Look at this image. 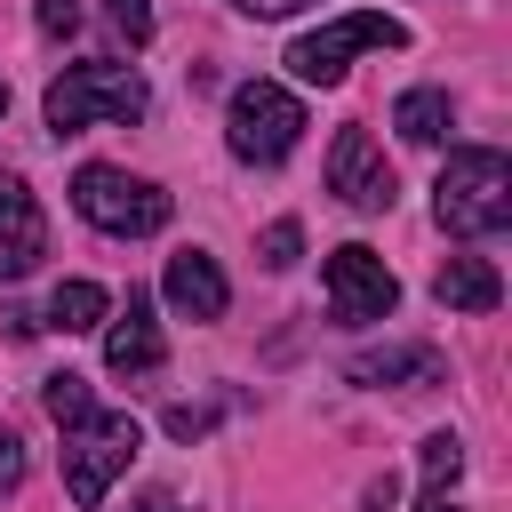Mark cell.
I'll list each match as a JSON object with an SVG mask.
<instances>
[{
    "mask_svg": "<svg viewBox=\"0 0 512 512\" xmlns=\"http://www.w3.org/2000/svg\"><path fill=\"white\" fill-rule=\"evenodd\" d=\"M432 216H440V232H456V240L504 232V224H512V160H504L496 144L448 152V168H440V184H432Z\"/></svg>",
    "mask_w": 512,
    "mask_h": 512,
    "instance_id": "6da1fadb",
    "label": "cell"
},
{
    "mask_svg": "<svg viewBox=\"0 0 512 512\" xmlns=\"http://www.w3.org/2000/svg\"><path fill=\"white\" fill-rule=\"evenodd\" d=\"M144 104H152V88H144L136 64H64L48 80V104L40 112H48L56 136H80L96 120H144Z\"/></svg>",
    "mask_w": 512,
    "mask_h": 512,
    "instance_id": "7a4b0ae2",
    "label": "cell"
},
{
    "mask_svg": "<svg viewBox=\"0 0 512 512\" xmlns=\"http://www.w3.org/2000/svg\"><path fill=\"white\" fill-rule=\"evenodd\" d=\"M136 448H144V424L128 408H96L88 424H72L64 432V488H72V504H104L112 480L136 464Z\"/></svg>",
    "mask_w": 512,
    "mask_h": 512,
    "instance_id": "3957f363",
    "label": "cell"
},
{
    "mask_svg": "<svg viewBox=\"0 0 512 512\" xmlns=\"http://www.w3.org/2000/svg\"><path fill=\"white\" fill-rule=\"evenodd\" d=\"M72 208H80L96 232H112V240H144V232L168 224V192H160L152 176L104 168V160H88V168L72 176Z\"/></svg>",
    "mask_w": 512,
    "mask_h": 512,
    "instance_id": "277c9868",
    "label": "cell"
},
{
    "mask_svg": "<svg viewBox=\"0 0 512 512\" xmlns=\"http://www.w3.org/2000/svg\"><path fill=\"white\" fill-rule=\"evenodd\" d=\"M304 136V104L280 88V80H240L232 88V112H224V144L248 160V168H272L288 160Z\"/></svg>",
    "mask_w": 512,
    "mask_h": 512,
    "instance_id": "5b68a950",
    "label": "cell"
},
{
    "mask_svg": "<svg viewBox=\"0 0 512 512\" xmlns=\"http://www.w3.org/2000/svg\"><path fill=\"white\" fill-rule=\"evenodd\" d=\"M360 48H408V24L384 16V8H352V16H336V24H320V32H304V40L288 48V72L312 80V88H336Z\"/></svg>",
    "mask_w": 512,
    "mask_h": 512,
    "instance_id": "8992f818",
    "label": "cell"
},
{
    "mask_svg": "<svg viewBox=\"0 0 512 512\" xmlns=\"http://www.w3.org/2000/svg\"><path fill=\"white\" fill-rule=\"evenodd\" d=\"M320 288H328V312H336L344 328L392 320V304H400V280H392V264H384L376 248H360V240H344V248L320 264Z\"/></svg>",
    "mask_w": 512,
    "mask_h": 512,
    "instance_id": "52a82bcc",
    "label": "cell"
},
{
    "mask_svg": "<svg viewBox=\"0 0 512 512\" xmlns=\"http://www.w3.org/2000/svg\"><path fill=\"white\" fill-rule=\"evenodd\" d=\"M328 192H336L344 208H360V216H384V208L400 200L392 160H384V144H376L368 128H336V144H328Z\"/></svg>",
    "mask_w": 512,
    "mask_h": 512,
    "instance_id": "ba28073f",
    "label": "cell"
},
{
    "mask_svg": "<svg viewBox=\"0 0 512 512\" xmlns=\"http://www.w3.org/2000/svg\"><path fill=\"white\" fill-rule=\"evenodd\" d=\"M48 256V216L24 176H0V280H24Z\"/></svg>",
    "mask_w": 512,
    "mask_h": 512,
    "instance_id": "9c48e42d",
    "label": "cell"
},
{
    "mask_svg": "<svg viewBox=\"0 0 512 512\" xmlns=\"http://www.w3.org/2000/svg\"><path fill=\"white\" fill-rule=\"evenodd\" d=\"M160 320H152V296L144 288H128V304H120V320L104 328V368L112 376H152L160 368Z\"/></svg>",
    "mask_w": 512,
    "mask_h": 512,
    "instance_id": "30bf717a",
    "label": "cell"
},
{
    "mask_svg": "<svg viewBox=\"0 0 512 512\" xmlns=\"http://www.w3.org/2000/svg\"><path fill=\"white\" fill-rule=\"evenodd\" d=\"M160 288H168V304H176L184 320H224V304H232V288H224V272H216L208 248H176Z\"/></svg>",
    "mask_w": 512,
    "mask_h": 512,
    "instance_id": "8fae6325",
    "label": "cell"
},
{
    "mask_svg": "<svg viewBox=\"0 0 512 512\" xmlns=\"http://www.w3.org/2000/svg\"><path fill=\"white\" fill-rule=\"evenodd\" d=\"M432 296H440L448 312H496V304H504V280H496L488 256H448V264L432 272Z\"/></svg>",
    "mask_w": 512,
    "mask_h": 512,
    "instance_id": "7c38bea8",
    "label": "cell"
},
{
    "mask_svg": "<svg viewBox=\"0 0 512 512\" xmlns=\"http://www.w3.org/2000/svg\"><path fill=\"white\" fill-rule=\"evenodd\" d=\"M344 376H352V384H440L448 368H440L432 344H384V352L344 360Z\"/></svg>",
    "mask_w": 512,
    "mask_h": 512,
    "instance_id": "4fadbf2b",
    "label": "cell"
},
{
    "mask_svg": "<svg viewBox=\"0 0 512 512\" xmlns=\"http://www.w3.org/2000/svg\"><path fill=\"white\" fill-rule=\"evenodd\" d=\"M104 312H112V296H104L96 280H56V296H48V312H40V328H64V336H88V328H104Z\"/></svg>",
    "mask_w": 512,
    "mask_h": 512,
    "instance_id": "5bb4252c",
    "label": "cell"
},
{
    "mask_svg": "<svg viewBox=\"0 0 512 512\" xmlns=\"http://www.w3.org/2000/svg\"><path fill=\"white\" fill-rule=\"evenodd\" d=\"M392 128H400L408 144H440V136H448V88H408V96L392 104Z\"/></svg>",
    "mask_w": 512,
    "mask_h": 512,
    "instance_id": "9a60e30c",
    "label": "cell"
},
{
    "mask_svg": "<svg viewBox=\"0 0 512 512\" xmlns=\"http://www.w3.org/2000/svg\"><path fill=\"white\" fill-rule=\"evenodd\" d=\"M416 472H424V496H448L456 472H464V440H456V432H432V440L416 448Z\"/></svg>",
    "mask_w": 512,
    "mask_h": 512,
    "instance_id": "2e32d148",
    "label": "cell"
},
{
    "mask_svg": "<svg viewBox=\"0 0 512 512\" xmlns=\"http://www.w3.org/2000/svg\"><path fill=\"white\" fill-rule=\"evenodd\" d=\"M40 400H48V416H56L64 432L96 416V392H88V376H72V368H64V376H48V392H40Z\"/></svg>",
    "mask_w": 512,
    "mask_h": 512,
    "instance_id": "e0dca14e",
    "label": "cell"
},
{
    "mask_svg": "<svg viewBox=\"0 0 512 512\" xmlns=\"http://www.w3.org/2000/svg\"><path fill=\"white\" fill-rule=\"evenodd\" d=\"M256 256H264V272H288V264L304 256V232H296V216H272V224H264V240H256Z\"/></svg>",
    "mask_w": 512,
    "mask_h": 512,
    "instance_id": "ac0fdd59",
    "label": "cell"
},
{
    "mask_svg": "<svg viewBox=\"0 0 512 512\" xmlns=\"http://www.w3.org/2000/svg\"><path fill=\"white\" fill-rule=\"evenodd\" d=\"M104 8H112V24L128 32V48H144V40H152V0H104Z\"/></svg>",
    "mask_w": 512,
    "mask_h": 512,
    "instance_id": "d6986e66",
    "label": "cell"
},
{
    "mask_svg": "<svg viewBox=\"0 0 512 512\" xmlns=\"http://www.w3.org/2000/svg\"><path fill=\"white\" fill-rule=\"evenodd\" d=\"M72 24H80V0H40V32L48 40H64Z\"/></svg>",
    "mask_w": 512,
    "mask_h": 512,
    "instance_id": "ffe728a7",
    "label": "cell"
},
{
    "mask_svg": "<svg viewBox=\"0 0 512 512\" xmlns=\"http://www.w3.org/2000/svg\"><path fill=\"white\" fill-rule=\"evenodd\" d=\"M208 424H216L208 408H168V440H200Z\"/></svg>",
    "mask_w": 512,
    "mask_h": 512,
    "instance_id": "44dd1931",
    "label": "cell"
},
{
    "mask_svg": "<svg viewBox=\"0 0 512 512\" xmlns=\"http://www.w3.org/2000/svg\"><path fill=\"white\" fill-rule=\"evenodd\" d=\"M24 480V448H16V432H0V496Z\"/></svg>",
    "mask_w": 512,
    "mask_h": 512,
    "instance_id": "7402d4cb",
    "label": "cell"
},
{
    "mask_svg": "<svg viewBox=\"0 0 512 512\" xmlns=\"http://www.w3.org/2000/svg\"><path fill=\"white\" fill-rule=\"evenodd\" d=\"M240 16H296V8H312V0H232Z\"/></svg>",
    "mask_w": 512,
    "mask_h": 512,
    "instance_id": "603a6c76",
    "label": "cell"
},
{
    "mask_svg": "<svg viewBox=\"0 0 512 512\" xmlns=\"http://www.w3.org/2000/svg\"><path fill=\"white\" fill-rule=\"evenodd\" d=\"M128 512H184L176 496H144V504H128Z\"/></svg>",
    "mask_w": 512,
    "mask_h": 512,
    "instance_id": "cb8c5ba5",
    "label": "cell"
},
{
    "mask_svg": "<svg viewBox=\"0 0 512 512\" xmlns=\"http://www.w3.org/2000/svg\"><path fill=\"white\" fill-rule=\"evenodd\" d=\"M416 512H456V504H448V496H424V504H416Z\"/></svg>",
    "mask_w": 512,
    "mask_h": 512,
    "instance_id": "d4e9b609",
    "label": "cell"
},
{
    "mask_svg": "<svg viewBox=\"0 0 512 512\" xmlns=\"http://www.w3.org/2000/svg\"><path fill=\"white\" fill-rule=\"evenodd\" d=\"M0 112H8V88H0Z\"/></svg>",
    "mask_w": 512,
    "mask_h": 512,
    "instance_id": "484cf974",
    "label": "cell"
}]
</instances>
